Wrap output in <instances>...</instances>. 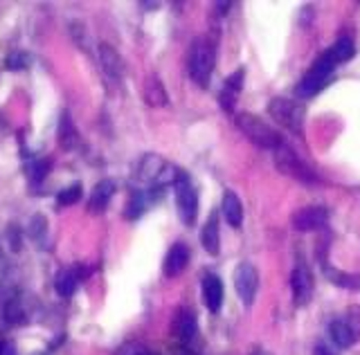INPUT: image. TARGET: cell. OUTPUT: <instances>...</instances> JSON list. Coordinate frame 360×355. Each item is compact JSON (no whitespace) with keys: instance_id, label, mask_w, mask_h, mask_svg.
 <instances>
[{"instance_id":"1","label":"cell","mask_w":360,"mask_h":355,"mask_svg":"<svg viewBox=\"0 0 360 355\" xmlns=\"http://www.w3.org/2000/svg\"><path fill=\"white\" fill-rule=\"evenodd\" d=\"M216 65V50L209 39H196L189 50V74L198 86L205 88Z\"/></svg>"},{"instance_id":"2","label":"cell","mask_w":360,"mask_h":355,"mask_svg":"<svg viewBox=\"0 0 360 355\" xmlns=\"http://www.w3.org/2000/svg\"><path fill=\"white\" fill-rule=\"evenodd\" d=\"M237 126L241 128L243 133L262 148H268V151H280V148L284 146L280 133H277L273 126L266 124L264 119L255 117L250 113H239L237 115Z\"/></svg>"},{"instance_id":"3","label":"cell","mask_w":360,"mask_h":355,"mask_svg":"<svg viewBox=\"0 0 360 355\" xmlns=\"http://www.w3.org/2000/svg\"><path fill=\"white\" fill-rule=\"evenodd\" d=\"M268 115L277 121L280 126L289 128L291 133L302 135L304 133V106L298 101L275 97L268 104Z\"/></svg>"},{"instance_id":"4","label":"cell","mask_w":360,"mask_h":355,"mask_svg":"<svg viewBox=\"0 0 360 355\" xmlns=\"http://www.w3.org/2000/svg\"><path fill=\"white\" fill-rule=\"evenodd\" d=\"M336 70V63L331 61L327 54H322V57L311 65V70L304 74L302 81L298 83V97H313V95H318V92L327 86V81L331 77V72Z\"/></svg>"},{"instance_id":"5","label":"cell","mask_w":360,"mask_h":355,"mask_svg":"<svg viewBox=\"0 0 360 355\" xmlns=\"http://www.w3.org/2000/svg\"><path fill=\"white\" fill-rule=\"evenodd\" d=\"M176 187V207H178V216L185 225H194L198 214V193L194 189V184L189 182L187 173H180L178 182L173 184Z\"/></svg>"},{"instance_id":"6","label":"cell","mask_w":360,"mask_h":355,"mask_svg":"<svg viewBox=\"0 0 360 355\" xmlns=\"http://www.w3.org/2000/svg\"><path fill=\"white\" fill-rule=\"evenodd\" d=\"M257 286H259V275L252 263H239V268L234 270V288L239 293V299L243 302V306H252L255 295H257Z\"/></svg>"},{"instance_id":"7","label":"cell","mask_w":360,"mask_h":355,"mask_svg":"<svg viewBox=\"0 0 360 355\" xmlns=\"http://www.w3.org/2000/svg\"><path fill=\"white\" fill-rule=\"evenodd\" d=\"M329 220V209L327 207H304L293 214V227L298 232H311L325 227Z\"/></svg>"},{"instance_id":"8","label":"cell","mask_w":360,"mask_h":355,"mask_svg":"<svg viewBox=\"0 0 360 355\" xmlns=\"http://www.w3.org/2000/svg\"><path fill=\"white\" fill-rule=\"evenodd\" d=\"M291 288H293V297L295 304L304 306L311 302L313 297V277L304 266H298L291 275Z\"/></svg>"},{"instance_id":"9","label":"cell","mask_w":360,"mask_h":355,"mask_svg":"<svg viewBox=\"0 0 360 355\" xmlns=\"http://www.w3.org/2000/svg\"><path fill=\"white\" fill-rule=\"evenodd\" d=\"M277 164H280V169L284 173L300 178V180H304V182H316V175H313L307 166L300 162V157L295 155L293 151H289V148L282 146L280 151H277Z\"/></svg>"},{"instance_id":"10","label":"cell","mask_w":360,"mask_h":355,"mask_svg":"<svg viewBox=\"0 0 360 355\" xmlns=\"http://www.w3.org/2000/svg\"><path fill=\"white\" fill-rule=\"evenodd\" d=\"M203 291V302H205L209 313H218L221 306H223V282L216 275H205L200 282Z\"/></svg>"},{"instance_id":"11","label":"cell","mask_w":360,"mask_h":355,"mask_svg":"<svg viewBox=\"0 0 360 355\" xmlns=\"http://www.w3.org/2000/svg\"><path fill=\"white\" fill-rule=\"evenodd\" d=\"M187 263H189V248L185 243H173L167 257H164L162 272L167 277H178L187 268Z\"/></svg>"},{"instance_id":"12","label":"cell","mask_w":360,"mask_h":355,"mask_svg":"<svg viewBox=\"0 0 360 355\" xmlns=\"http://www.w3.org/2000/svg\"><path fill=\"white\" fill-rule=\"evenodd\" d=\"M86 275H88V270H84L81 266H72V268L61 270V272L57 275V282H54V286H57V293L61 297H72L77 293L79 282Z\"/></svg>"},{"instance_id":"13","label":"cell","mask_w":360,"mask_h":355,"mask_svg":"<svg viewBox=\"0 0 360 355\" xmlns=\"http://www.w3.org/2000/svg\"><path fill=\"white\" fill-rule=\"evenodd\" d=\"M115 193V184L113 180H101L95 184V189L90 191V198H88V211L90 214H101L106 207L110 198H113Z\"/></svg>"},{"instance_id":"14","label":"cell","mask_w":360,"mask_h":355,"mask_svg":"<svg viewBox=\"0 0 360 355\" xmlns=\"http://www.w3.org/2000/svg\"><path fill=\"white\" fill-rule=\"evenodd\" d=\"M196 317L189 311V308H180L173 317V335L180 340V342H189L194 340V335H196Z\"/></svg>"},{"instance_id":"15","label":"cell","mask_w":360,"mask_h":355,"mask_svg":"<svg viewBox=\"0 0 360 355\" xmlns=\"http://www.w3.org/2000/svg\"><path fill=\"white\" fill-rule=\"evenodd\" d=\"M331 340H334L338 349H349L356 344L358 331L347 320H336L334 324H331Z\"/></svg>"},{"instance_id":"16","label":"cell","mask_w":360,"mask_h":355,"mask_svg":"<svg viewBox=\"0 0 360 355\" xmlns=\"http://www.w3.org/2000/svg\"><path fill=\"white\" fill-rule=\"evenodd\" d=\"M99 59H101V65H104V70H106L108 77L122 79V74H124V61L115 52V48H110V45L101 43L99 45Z\"/></svg>"},{"instance_id":"17","label":"cell","mask_w":360,"mask_h":355,"mask_svg":"<svg viewBox=\"0 0 360 355\" xmlns=\"http://www.w3.org/2000/svg\"><path fill=\"white\" fill-rule=\"evenodd\" d=\"M200 243H203V248L207 250V254H212V257L218 254L221 241H218V216H216V214H212L209 220L205 223V225H203Z\"/></svg>"},{"instance_id":"18","label":"cell","mask_w":360,"mask_h":355,"mask_svg":"<svg viewBox=\"0 0 360 355\" xmlns=\"http://www.w3.org/2000/svg\"><path fill=\"white\" fill-rule=\"evenodd\" d=\"M223 216L228 220L230 227H241L243 223V205L239 200V196L228 191L225 198H223Z\"/></svg>"},{"instance_id":"19","label":"cell","mask_w":360,"mask_h":355,"mask_svg":"<svg viewBox=\"0 0 360 355\" xmlns=\"http://www.w3.org/2000/svg\"><path fill=\"white\" fill-rule=\"evenodd\" d=\"M79 142V133L75 124H72V119L68 113L61 115V121H59V144L61 148H66V151H70V148H75Z\"/></svg>"},{"instance_id":"20","label":"cell","mask_w":360,"mask_h":355,"mask_svg":"<svg viewBox=\"0 0 360 355\" xmlns=\"http://www.w3.org/2000/svg\"><path fill=\"white\" fill-rule=\"evenodd\" d=\"M354 54H356L354 41H352V39H347V36H343V39H338L334 45H331L329 52H327V57L338 65V63L349 61V59L354 57Z\"/></svg>"},{"instance_id":"21","label":"cell","mask_w":360,"mask_h":355,"mask_svg":"<svg viewBox=\"0 0 360 355\" xmlns=\"http://www.w3.org/2000/svg\"><path fill=\"white\" fill-rule=\"evenodd\" d=\"M144 99L151 106H164L167 104V92H164L158 77H149L144 81Z\"/></svg>"},{"instance_id":"22","label":"cell","mask_w":360,"mask_h":355,"mask_svg":"<svg viewBox=\"0 0 360 355\" xmlns=\"http://www.w3.org/2000/svg\"><path fill=\"white\" fill-rule=\"evenodd\" d=\"M325 275L336 286L352 288V291H360V275H347V272H340V270H334V268H325Z\"/></svg>"},{"instance_id":"23","label":"cell","mask_w":360,"mask_h":355,"mask_svg":"<svg viewBox=\"0 0 360 355\" xmlns=\"http://www.w3.org/2000/svg\"><path fill=\"white\" fill-rule=\"evenodd\" d=\"M144 209H146V193L144 191H131V198H128L124 216L126 218H137Z\"/></svg>"},{"instance_id":"24","label":"cell","mask_w":360,"mask_h":355,"mask_svg":"<svg viewBox=\"0 0 360 355\" xmlns=\"http://www.w3.org/2000/svg\"><path fill=\"white\" fill-rule=\"evenodd\" d=\"M81 191H84V187H81V182L70 184V187H66V189L59 191L57 202L63 205V207H68V205H75V202H79V198H81Z\"/></svg>"},{"instance_id":"25","label":"cell","mask_w":360,"mask_h":355,"mask_svg":"<svg viewBox=\"0 0 360 355\" xmlns=\"http://www.w3.org/2000/svg\"><path fill=\"white\" fill-rule=\"evenodd\" d=\"M50 171V160H34L30 166H27V173H30V180L32 182H43L45 175Z\"/></svg>"},{"instance_id":"26","label":"cell","mask_w":360,"mask_h":355,"mask_svg":"<svg viewBox=\"0 0 360 355\" xmlns=\"http://www.w3.org/2000/svg\"><path fill=\"white\" fill-rule=\"evenodd\" d=\"M30 65V57L25 52H12L7 57V68L9 70H25Z\"/></svg>"},{"instance_id":"27","label":"cell","mask_w":360,"mask_h":355,"mask_svg":"<svg viewBox=\"0 0 360 355\" xmlns=\"http://www.w3.org/2000/svg\"><path fill=\"white\" fill-rule=\"evenodd\" d=\"M45 227H48V223H45V218L41 216V214H36V216H32V220H30V234H32L34 241H41V239H43Z\"/></svg>"},{"instance_id":"28","label":"cell","mask_w":360,"mask_h":355,"mask_svg":"<svg viewBox=\"0 0 360 355\" xmlns=\"http://www.w3.org/2000/svg\"><path fill=\"white\" fill-rule=\"evenodd\" d=\"M5 317L12 324L23 322V308H21V304H18V299H12V302H7V306H5Z\"/></svg>"},{"instance_id":"29","label":"cell","mask_w":360,"mask_h":355,"mask_svg":"<svg viewBox=\"0 0 360 355\" xmlns=\"http://www.w3.org/2000/svg\"><path fill=\"white\" fill-rule=\"evenodd\" d=\"M115 355H149V351H146L142 344L137 342H128V344H122V347L117 349Z\"/></svg>"},{"instance_id":"30","label":"cell","mask_w":360,"mask_h":355,"mask_svg":"<svg viewBox=\"0 0 360 355\" xmlns=\"http://www.w3.org/2000/svg\"><path fill=\"white\" fill-rule=\"evenodd\" d=\"M225 83H228V90L230 92H239V90L243 88V70H237L232 77H228Z\"/></svg>"},{"instance_id":"31","label":"cell","mask_w":360,"mask_h":355,"mask_svg":"<svg viewBox=\"0 0 360 355\" xmlns=\"http://www.w3.org/2000/svg\"><path fill=\"white\" fill-rule=\"evenodd\" d=\"M7 239H9V245H12V250L14 252H18L21 250V234H18V227H9L7 230Z\"/></svg>"},{"instance_id":"32","label":"cell","mask_w":360,"mask_h":355,"mask_svg":"<svg viewBox=\"0 0 360 355\" xmlns=\"http://www.w3.org/2000/svg\"><path fill=\"white\" fill-rule=\"evenodd\" d=\"M313 355H338V347H331L329 342H318Z\"/></svg>"},{"instance_id":"33","label":"cell","mask_w":360,"mask_h":355,"mask_svg":"<svg viewBox=\"0 0 360 355\" xmlns=\"http://www.w3.org/2000/svg\"><path fill=\"white\" fill-rule=\"evenodd\" d=\"M232 95H234V92H230V90L221 92V95H218V101L223 104L225 110H232Z\"/></svg>"},{"instance_id":"34","label":"cell","mask_w":360,"mask_h":355,"mask_svg":"<svg viewBox=\"0 0 360 355\" xmlns=\"http://www.w3.org/2000/svg\"><path fill=\"white\" fill-rule=\"evenodd\" d=\"M250 355H271L268 351H264V349H257V351H252Z\"/></svg>"},{"instance_id":"35","label":"cell","mask_w":360,"mask_h":355,"mask_svg":"<svg viewBox=\"0 0 360 355\" xmlns=\"http://www.w3.org/2000/svg\"><path fill=\"white\" fill-rule=\"evenodd\" d=\"M5 349H7V344L0 340V355H5Z\"/></svg>"},{"instance_id":"36","label":"cell","mask_w":360,"mask_h":355,"mask_svg":"<svg viewBox=\"0 0 360 355\" xmlns=\"http://www.w3.org/2000/svg\"><path fill=\"white\" fill-rule=\"evenodd\" d=\"M34 355H43V353H34Z\"/></svg>"}]
</instances>
